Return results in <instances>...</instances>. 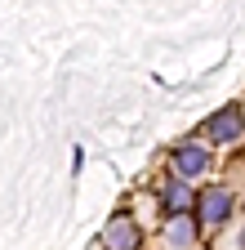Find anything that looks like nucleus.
Listing matches in <instances>:
<instances>
[{"label": "nucleus", "instance_id": "obj_1", "mask_svg": "<svg viewBox=\"0 0 245 250\" xmlns=\"http://www.w3.org/2000/svg\"><path fill=\"white\" fill-rule=\"evenodd\" d=\"M232 210H236V201H232V192H227L223 183L201 188V192H196V206H192L196 224H205V228H223L227 219H232Z\"/></svg>", "mask_w": 245, "mask_h": 250}, {"label": "nucleus", "instance_id": "obj_2", "mask_svg": "<svg viewBox=\"0 0 245 250\" xmlns=\"http://www.w3.org/2000/svg\"><path fill=\"white\" fill-rule=\"evenodd\" d=\"M201 134H205L209 143H223V147L241 143V139H245V112H241V107H223V112H214V116L201 125Z\"/></svg>", "mask_w": 245, "mask_h": 250}, {"label": "nucleus", "instance_id": "obj_3", "mask_svg": "<svg viewBox=\"0 0 245 250\" xmlns=\"http://www.w3.org/2000/svg\"><path fill=\"white\" fill-rule=\"evenodd\" d=\"M170 170H174V179H201L209 170V147L205 143H178L170 152Z\"/></svg>", "mask_w": 245, "mask_h": 250}, {"label": "nucleus", "instance_id": "obj_4", "mask_svg": "<svg viewBox=\"0 0 245 250\" xmlns=\"http://www.w3.org/2000/svg\"><path fill=\"white\" fill-rule=\"evenodd\" d=\"M98 241H103V250H143V228L130 214H116V219H107Z\"/></svg>", "mask_w": 245, "mask_h": 250}, {"label": "nucleus", "instance_id": "obj_5", "mask_svg": "<svg viewBox=\"0 0 245 250\" xmlns=\"http://www.w3.org/2000/svg\"><path fill=\"white\" fill-rule=\"evenodd\" d=\"M196 206V192H192V183L188 179H165V188H161V210H165V219H178V214H188Z\"/></svg>", "mask_w": 245, "mask_h": 250}, {"label": "nucleus", "instance_id": "obj_6", "mask_svg": "<svg viewBox=\"0 0 245 250\" xmlns=\"http://www.w3.org/2000/svg\"><path fill=\"white\" fill-rule=\"evenodd\" d=\"M165 241H170L174 250H192V241H196V219H192V214H178V219H170Z\"/></svg>", "mask_w": 245, "mask_h": 250}, {"label": "nucleus", "instance_id": "obj_7", "mask_svg": "<svg viewBox=\"0 0 245 250\" xmlns=\"http://www.w3.org/2000/svg\"><path fill=\"white\" fill-rule=\"evenodd\" d=\"M241 250H245V228H241Z\"/></svg>", "mask_w": 245, "mask_h": 250}]
</instances>
